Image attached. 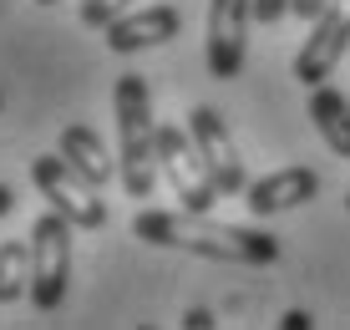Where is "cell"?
Segmentation results:
<instances>
[{
  "instance_id": "12",
  "label": "cell",
  "mask_w": 350,
  "mask_h": 330,
  "mask_svg": "<svg viewBox=\"0 0 350 330\" xmlns=\"http://www.w3.org/2000/svg\"><path fill=\"white\" fill-rule=\"evenodd\" d=\"M310 122H315V132L325 138V148L335 157H350V102H345V92L320 81L315 97H310Z\"/></svg>"
},
{
  "instance_id": "14",
  "label": "cell",
  "mask_w": 350,
  "mask_h": 330,
  "mask_svg": "<svg viewBox=\"0 0 350 330\" xmlns=\"http://www.w3.org/2000/svg\"><path fill=\"white\" fill-rule=\"evenodd\" d=\"M132 5H137V0H81V26H92V31H107L117 16H127Z\"/></svg>"
},
{
  "instance_id": "15",
  "label": "cell",
  "mask_w": 350,
  "mask_h": 330,
  "mask_svg": "<svg viewBox=\"0 0 350 330\" xmlns=\"http://www.w3.org/2000/svg\"><path fill=\"white\" fill-rule=\"evenodd\" d=\"M284 16H289V0H254V21H264V26H274Z\"/></svg>"
},
{
  "instance_id": "20",
  "label": "cell",
  "mask_w": 350,
  "mask_h": 330,
  "mask_svg": "<svg viewBox=\"0 0 350 330\" xmlns=\"http://www.w3.org/2000/svg\"><path fill=\"white\" fill-rule=\"evenodd\" d=\"M36 5H56V0H36Z\"/></svg>"
},
{
  "instance_id": "19",
  "label": "cell",
  "mask_w": 350,
  "mask_h": 330,
  "mask_svg": "<svg viewBox=\"0 0 350 330\" xmlns=\"http://www.w3.org/2000/svg\"><path fill=\"white\" fill-rule=\"evenodd\" d=\"M10 209H16V188H10V183H0V218H5Z\"/></svg>"
},
{
  "instance_id": "16",
  "label": "cell",
  "mask_w": 350,
  "mask_h": 330,
  "mask_svg": "<svg viewBox=\"0 0 350 330\" xmlns=\"http://www.w3.org/2000/svg\"><path fill=\"white\" fill-rule=\"evenodd\" d=\"M325 10H330V0H289V16H299V21H320Z\"/></svg>"
},
{
  "instance_id": "18",
  "label": "cell",
  "mask_w": 350,
  "mask_h": 330,
  "mask_svg": "<svg viewBox=\"0 0 350 330\" xmlns=\"http://www.w3.org/2000/svg\"><path fill=\"white\" fill-rule=\"evenodd\" d=\"M183 325H188V330H208V325H213V310H188Z\"/></svg>"
},
{
  "instance_id": "2",
  "label": "cell",
  "mask_w": 350,
  "mask_h": 330,
  "mask_svg": "<svg viewBox=\"0 0 350 330\" xmlns=\"http://www.w3.org/2000/svg\"><path fill=\"white\" fill-rule=\"evenodd\" d=\"M112 107H117V178H122L127 199H152L158 188V127L163 122L152 117V92H148V77L142 71H122L117 77V92H112Z\"/></svg>"
},
{
  "instance_id": "5",
  "label": "cell",
  "mask_w": 350,
  "mask_h": 330,
  "mask_svg": "<svg viewBox=\"0 0 350 330\" xmlns=\"http://www.w3.org/2000/svg\"><path fill=\"white\" fill-rule=\"evenodd\" d=\"M158 163H163V178L173 183V193L183 199V209L213 214V203H219L224 193H219V183H213L208 163H203L193 132L173 127V122H163V127H158Z\"/></svg>"
},
{
  "instance_id": "6",
  "label": "cell",
  "mask_w": 350,
  "mask_h": 330,
  "mask_svg": "<svg viewBox=\"0 0 350 330\" xmlns=\"http://www.w3.org/2000/svg\"><path fill=\"white\" fill-rule=\"evenodd\" d=\"M249 21H254V0H208V36H203V56H208L213 81H234L249 56Z\"/></svg>"
},
{
  "instance_id": "7",
  "label": "cell",
  "mask_w": 350,
  "mask_h": 330,
  "mask_svg": "<svg viewBox=\"0 0 350 330\" xmlns=\"http://www.w3.org/2000/svg\"><path fill=\"white\" fill-rule=\"evenodd\" d=\"M350 51V0H330L320 21H310V36L295 56V77L299 87H320V81L335 77V66Z\"/></svg>"
},
{
  "instance_id": "4",
  "label": "cell",
  "mask_w": 350,
  "mask_h": 330,
  "mask_svg": "<svg viewBox=\"0 0 350 330\" xmlns=\"http://www.w3.org/2000/svg\"><path fill=\"white\" fill-rule=\"evenodd\" d=\"M31 183L41 188V199L51 203L56 214H66L77 229H102L107 224V203H102V188L92 178H81L77 168L66 163L62 153H46L31 163Z\"/></svg>"
},
{
  "instance_id": "11",
  "label": "cell",
  "mask_w": 350,
  "mask_h": 330,
  "mask_svg": "<svg viewBox=\"0 0 350 330\" xmlns=\"http://www.w3.org/2000/svg\"><path fill=\"white\" fill-rule=\"evenodd\" d=\"M56 153H62L81 178H92L96 188H107V183H112V173H117V157L107 153V142L96 138L92 127H81V122L62 127V148H56Z\"/></svg>"
},
{
  "instance_id": "8",
  "label": "cell",
  "mask_w": 350,
  "mask_h": 330,
  "mask_svg": "<svg viewBox=\"0 0 350 330\" xmlns=\"http://www.w3.org/2000/svg\"><path fill=\"white\" fill-rule=\"evenodd\" d=\"M188 132H193V142H198L213 183H219V193H224V199H244L249 173H244V157H239L234 132L224 127V117L213 112V107H193V112H188Z\"/></svg>"
},
{
  "instance_id": "21",
  "label": "cell",
  "mask_w": 350,
  "mask_h": 330,
  "mask_svg": "<svg viewBox=\"0 0 350 330\" xmlns=\"http://www.w3.org/2000/svg\"><path fill=\"white\" fill-rule=\"evenodd\" d=\"M345 209H350V193H345Z\"/></svg>"
},
{
  "instance_id": "17",
  "label": "cell",
  "mask_w": 350,
  "mask_h": 330,
  "mask_svg": "<svg viewBox=\"0 0 350 330\" xmlns=\"http://www.w3.org/2000/svg\"><path fill=\"white\" fill-rule=\"evenodd\" d=\"M280 325H284V330H310V325H315V315H310V310H289Z\"/></svg>"
},
{
  "instance_id": "3",
  "label": "cell",
  "mask_w": 350,
  "mask_h": 330,
  "mask_svg": "<svg viewBox=\"0 0 350 330\" xmlns=\"http://www.w3.org/2000/svg\"><path fill=\"white\" fill-rule=\"evenodd\" d=\"M71 218L66 214H41L31 224V305L36 310H62L66 285H71Z\"/></svg>"
},
{
  "instance_id": "9",
  "label": "cell",
  "mask_w": 350,
  "mask_h": 330,
  "mask_svg": "<svg viewBox=\"0 0 350 330\" xmlns=\"http://www.w3.org/2000/svg\"><path fill=\"white\" fill-rule=\"evenodd\" d=\"M107 46L117 56H132V51H148V46H167L173 36H183V16L173 5H132L127 16H117L112 26L102 31Z\"/></svg>"
},
{
  "instance_id": "13",
  "label": "cell",
  "mask_w": 350,
  "mask_h": 330,
  "mask_svg": "<svg viewBox=\"0 0 350 330\" xmlns=\"http://www.w3.org/2000/svg\"><path fill=\"white\" fill-rule=\"evenodd\" d=\"M31 295V239H5L0 244V305H16Z\"/></svg>"
},
{
  "instance_id": "1",
  "label": "cell",
  "mask_w": 350,
  "mask_h": 330,
  "mask_svg": "<svg viewBox=\"0 0 350 330\" xmlns=\"http://www.w3.org/2000/svg\"><path fill=\"white\" fill-rule=\"evenodd\" d=\"M132 234L142 244H158V249H183V254H198V259L244 264V270L280 259V239L269 229L213 224L208 214H193V209H142L132 218Z\"/></svg>"
},
{
  "instance_id": "10",
  "label": "cell",
  "mask_w": 350,
  "mask_h": 330,
  "mask_svg": "<svg viewBox=\"0 0 350 330\" xmlns=\"http://www.w3.org/2000/svg\"><path fill=\"white\" fill-rule=\"evenodd\" d=\"M315 193H320L315 168H274V173H264L244 188V203L254 218H274V214H289L299 203H310Z\"/></svg>"
}]
</instances>
